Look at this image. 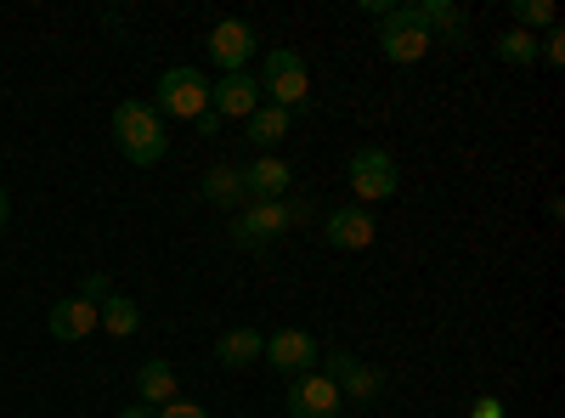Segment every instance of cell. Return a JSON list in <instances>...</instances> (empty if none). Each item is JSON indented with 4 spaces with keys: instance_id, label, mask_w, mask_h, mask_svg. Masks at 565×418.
I'll use <instances>...</instances> for the list:
<instances>
[{
    "instance_id": "cell-22",
    "label": "cell",
    "mask_w": 565,
    "mask_h": 418,
    "mask_svg": "<svg viewBox=\"0 0 565 418\" xmlns=\"http://www.w3.org/2000/svg\"><path fill=\"white\" fill-rule=\"evenodd\" d=\"M509 18H514V29H526V34H548L554 23H559V12H554V0H514L509 7Z\"/></svg>"
},
{
    "instance_id": "cell-19",
    "label": "cell",
    "mask_w": 565,
    "mask_h": 418,
    "mask_svg": "<svg viewBox=\"0 0 565 418\" xmlns=\"http://www.w3.org/2000/svg\"><path fill=\"white\" fill-rule=\"evenodd\" d=\"M244 125H249V142H255L260 153H271V148L282 142V136H289V125H295V114H282V108H271V103H260V108H255V114H249Z\"/></svg>"
},
{
    "instance_id": "cell-11",
    "label": "cell",
    "mask_w": 565,
    "mask_h": 418,
    "mask_svg": "<svg viewBox=\"0 0 565 418\" xmlns=\"http://www.w3.org/2000/svg\"><path fill=\"white\" fill-rule=\"evenodd\" d=\"M260 79L255 74H226L210 85V119H249L260 108Z\"/></svg>"
},
{
    "instance_id": "cell-26",
    "label": "cell",
    "mask_w": 565,
    "mask_h": 418,
    "mask_svg": "<svg viewBox=\"0 0 565 418\" xmlns=\"http://www.w3.org/2000/svg\"><path fill=\"white\" fill-rule=\"evenodd\" d=\"M469 418H503V401H498V396H481V401H476V412H469Z\"/></svg>"
},
{
    "instance_id": "cell-7",
    "label": "cell",
    "mask_w": 565,
    "mask_h": 418,
    "mask_svg": "<svg viewBox=\"0 0 565 418\" xmlns=\"http://www.w3.org/2000/svg\"><path fill=\"white\" fill-rule=\"evenodd\" d=\"M396 187H402V170H396V159H391L385 148H356V153H351V193H356L362 204L396 199Z\"/></svg>"
},
{
    "instance_id": "cell-20",
    "label": "cell",
    "mask_w": 565,
    "mask_h": 418,
    "mask_svg": "<svg viewBox=\"0 0 565 418\" xmlns=\"http://www.w3.org/2000/svg\"><path fill=\"white\" fill-rule=\"evenodd\" d=\"M136 329H141V306H136V300H125V294H108V300H103V334L130 340Z\"/></svg>"
},
{
    "instance_id": "cell-23",
    "label": "cell",
    "mask_w": 565,
    "mask_h": 418,
    "mask_svg": "<svg viewBox=\"0 0 565 418\" xmlns=\"http://www.w3.org/2000/svg\"><path fill=\"white\" fill-rule=\"evenodd\" d=\"M537 63H548V68H559V63H565V29H559V23L537 40Z\"/></svg>"
},
{
    "instance_id": "cell-25",
    "label": "cell",
    "mask_w": 565,
    "mask_h": 418,
    "mask_svg": "<svg viewBox=\"0 0 565 418\" xmlns=\"http://www.w3.org/2000/svg\"><path fill=\"white\" fill-rule=\"evenodd\" d=\"M153 412H159V418H210L193 396H175V401H164V407H153Z\"/></svg>"
},
{
    "instance_id": "cell-2",
    "label": "cell",
    "mask_w": 565,
    "mask_h": 418,
    "mask_svg": "<svg viewBox=\"0 0 565 418\" xmlns=\"http://www.w3.org/2000/svg\"><path fill=\"white\" fill-rule=\"evenodd\" d=\"M311 221V199H271V204H244L232 215V244L238 249H260L277 244L282 232H295Z\"/></svg>"
},
{
    "instance_id": "cell-24",
    "label": "cell",
    "mask_w": 565,
    "mask_h": 418,
    "mask_svg": "<svg viewBox=\"0 0 565 418\" xmlns=\"http://www.w3.org/2000/svg\"><path fill=\"white\" fill-rule=\"evenodd\" d=\"M114 289H108V271H85V283H79V300H90V306H103Z\"/></svg>"
},
{
    "instance_id": "cell-4",
    "label": "cell",
    "mask_w": 565,
    "mask_h": 418,
    "mask_svg": "<svg viewBox=\"0 0 565 418\" xmlns=\"http://www.w3.org/2000/svg\"><path fill=\"white\" fill-rule=\"evenodd\" d=\"M430 29H424L418 18H413V7H391L385 18H380V52L396 63V68H413V63H424L430 57Z\"/></svg>"
},
{
    "instance_id": "cell-27",
    "label": "cell",
    "mask_w": 565,
    "mask_h": 418,
    "mask_svg": "<svg viewBox=\"0 0 565 418\" xmlns=\"http://www.w3.org/2000/svg\"><path fill=\"white\" fill-rule=\"evenodd\" d=\"M119 418H159V412H153V407H141V401H136V407H119Z\"/></svg>"
},
{
    "instance_id": "cell-9",
    "label": "cell",
    "mask_w": 565,
    "mask_h": 418,
    "mask_svg": "<svg viewBox=\"0 0 565 418\" xmlns=\"http://www.w3.org/2000/svg\"><path fill=\"white\" fill-rule=\"evenodd\" d=\"M340 407H345V396L334 390V379L322 367L289 379V418H340Z\"/></svg>"
},
{
    "instance_id": "cell-8",
    "label": "cell",
    "mask_w": 565,
    "mask_h": 418,
    "mask_svg": "<svg viewBox=\"0 0 565 418\" xmlns=\"http://www.w3.org/2000/svg\"><path fill=\"white\" fill-rule=\"evenodd\" d=\"M322 374L334 379V390L351 396V401H380V390H385L380 367L362 362V356H351V351H322Z\"/></svg>"
},
{
    "instance_id": "cell-21",
    "label": "cell",
    "mask_w": 565,
    "mask_h": 418,
    "mask_svg": "<svg viewBox=\"0 0 565 418\" xmlns=\"http://www.w3.org/2000/svg\"><path fill=\"white\" fill-rule=\"evenodd\" d=\"M492 52H498L509 68H532V63H537V34H526V29H503V34L492 40Z\"/></svg>"
},
{
    "instance_id": "cell-15",
    "label": "cell",
    "mask_w": 565,
    "mask_h": 418,
    "mask_svg": "<svg viewBox=\"0 0 565 418\" xmlns=\"http://www.w3.org/2000/svg\"><path fill=\"white\" fill-rule=\"evenodd\" d=\"M204 204H215V210H244L249 199H244V170L238 164H210L204 170Z\"/></svg>"
},
{
    "instance_id": "cell-3",
    "label": "cell",
    "mask_w": 565,
    "mask_h": 418,
    "mask_svg": "<svg viewBox=\"0 0 565 418\" xmlns=\"http://www.w3.org/2000/svg\"><path fill=\"white\" fill-rule=\"evenodd\" d=\"M260 97L282 114H300L311 108V74H306V57L295 45H271L266 63H260Z\"/></svg>"
},
{
    "instance_id": "cell-14",
    "label": "cell",
    "mask_w": 565,
    "mask_h": 418,
    "mask_svg": "<svg viewBox=\"0 0 565 418\" xmlns=\"http://www.w3.org/2000/svg\"><path fill=\"white\" fill-rule=\"evenodd\" d=\"M45 329H52V340L74 345V340H85V334L103 329V306H90V300L68 294V300H57L52 311H45Z\"/></svg>"
},
{
    "instance_id": "cell-28",
    "label": "cell",
    "mask_w": 565,
    "mask_h": 418,
    "mask_svg": "<svg viewBox=\"0 0 565 418\" xmlns=\"http://www.w3.org/2000/svg\"><path fill=\"white\" fill-rule=\"evenodd\" d=\"M7 215H12V199H7V187H0V226H7Z\"/></svg>"
},
{
    "instance_id": "cell-1",
    "label": "cell",
    "mask_w": 565,
    "mask_h": 418,
    "mask_svg": "<svg viewBox=\"0 0 565 418\" xmlns=\"http://www.w3.org/2000/svg\"><path fill=\"white\" fill-rule=\"evenodd\" d=\"M114 142H119V153L130 159V164H159L164 153H170V125H164V114L153 108V103H136V97H125L119 108H114Z\"/></svg>"
},
{
    "instance_id": "cell-5",
    "label": "cell",
    "mask_w": 565,
    "mask_h": 418,
    "mask_svg": "<svg viewBox=\"0 0 565 418\" xmlns=\"http://www.w3.org/2000/svg\"><path fill=\"white\" fill-rule=\"evenodd\" d=\"M153 108L170 114V119H204L210 114V74H199V68H164Z\"/></svg>"
},
{
    "instance_id": "cell-10",
    "label": "cell",
    "mask_w": 565,
    "mask_h": 418,
    "mask_svg": "<svg viewBox=\"0 0 565 418\" xmlns=\"http://www.w3.org/2000/svg\"><path fill=\"white\" fill-rule=\"evenodd\" d=\"M266 362L277 367L282 379H300V374H311V367L322 362V345H317L306 329H277V334L266 340Z\"/></svg>"
},
{
    "instance_id": "cell-18",
    "label": "cell",
    "mask_w": 565,
    "mask_h": 418,
    "mask_svg": "<svg viewBox=\"0 0 565 418\" xmlns=\"http://www.w3.org/2000/svg\"><path fill=\"white\" fill-rule=\"evenodd\" d=\"M136 396H141V407H164V401H175V396H181L175 367H170V362H141V367H136Z\"/></svg>"
},
{
    "instance_id": "cell-13",
    "label": "cell",
    "mask_w": 565,
    "mask_h": 418,
    "mask_svg": "<svg viewBox=\"0 0 565 418\" xmlns=\"http://www.w3.org/2000/svg\"><path fill=\"white\" fill-rule=\"evenodd\" d=\"M322 238L334 244V249H351V255H356V249H373V238H380V221H373L367 210H351V204H345V210H328V215H322Z\"/></svg>"
},
{
    "instance_id": "cell-17",
    "label": "cell",
    "mask_w": 565,
    "mask_h": 418,
    "mask_svg": "<svg viewBox=\"0 0 565 418\" xmlns=\"http://www.w3.org/2000/svg\"><path fill=\"white\" fill-rule=\"evenodd\" d=\"M260 356H266L260 329H226V334L215 340V362H221V367H255Z\"/></svg>"
},
{
    "instance_id": "cell-12",
    "label": "cell",
    "mask_w": 565,
    "mask_h": 418,
    "mask_svg": "<svg viewBox=\"0 0 565 418\" xmlns=\"http://www.w3.org/2000/svg\"><path fill=\"white\" fill-rule=\"evenodd\" d=\"M295 187V170L289 159H277V153H260L255 164H244V199L249 204H271V199H289Z\"/></svg>"
},
{
    "instance_id": "cell-16",
    "label": "cell",
    "mask_w": 565,
    "mask_h": 418,
    "mask_svg": "<svg viewBox=\"0 0 565 418\" xmlns=\"http://www.w3.org/2000/svg\"><path fill=\"white\" fill-rule=\"evenodd\" d=\"M413 18L424 23V29H430V40L441 34L447 45H458L463 40V7H458V0H418V7H413Z\"/></svg>"
},
{
    "instance_id": "cell-6",
    "label": "cell",
    "mask_w": 565,
    "mask_h": 418,
    "mask_svg": "<svg viewBox=\"0 0 565 418\" xmlns=\"http://www.w3.org/2000/svg\"><path fill=\"white\" fill-rule=\"evenodd\" d=\"M204 45H210L215 68H226V74H249V63L260 57V34H255L249 18H221Z\"/></svg>"
}]
</instances>
